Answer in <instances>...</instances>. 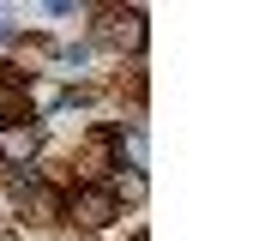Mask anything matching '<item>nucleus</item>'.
<instances>
[{
    "label": "nucleus",
    "instance_id": "5",
    "mask_svg": "<svg viewBox=\"0 0 259 241\" xmlns=\"http://www.w3.org/2000/svg\"><path fill=\"white\" fill-rule=\"evenodd\" d=\"M115 157H121V169H145V133L139 127H115Z\"/></svg>",
    "mask_w": 259,
    "mask_h": 241
},
{
    "label": "nucleus",
    "instance_id": "7",
    "mask_svg": "<svg viewBox=\"0 0 259 241\" xmlns=\"http://www.w3.org/2000/svg\"><path fill=\"white\" fill-rule=\"evenodd\" d=\"M109 193H115V199H139V193H145V175H133V169H121Z\"/></svg>",
    "mask_w": 259,
    "mask_h": 241
},
{
    "label": "nucleus",
    "instance_id": "1",
    "mask_svg": "<svg viewBox=\"0 0 259 241\" xmlns=\"http://www.w3.org/2000/svg\"><path fill=\"white\" fill-rule=\"evenodd\" d=\"M115 211H121V199L109 193V187H78L72 199H66V223H78V229H109L115 223Z\"/></svg>",
    "mask_w": 259,
    "mask_h": 241
},
{
    "label": "nucleus",
    "instance_id": "3",
    "mask_svg": "<svg viewBox=\"0 0 259 241\" xmlns=\"http://www.w3.org/2000/svg\"><path fill=\"white\" fill-rule=\"evenodd\" d=\"M103 43H109V49H145V12H139V6H133V12H109Z\"/></svg>",
    "mask_w": 259,
    "mask_h": 241
},
{
    "label": "nucleus",
    "instance_id": "2",
    "mask_svg": "<svg viewBox=\"0 0 259 241\" xmlns=\"http://www.w3.org/2000/svg\"><path fill=\"white\" fill-rule=\"evenodd\" d=\"M36 145H42V133H36L30 120H12V127H0V163H6V169H24V163L36 157Z\"/></svg>",
    "mask_w": 259,
    "mask_h": 241
},
{
    "label": "nucleus",
    "instance_id": "8",
    "mask_svg": "<svg viewBox=\"0 0 259 241\" xmlns=\"http://www.w3.org/2000/svg\"><path fill=\"white\" fill-rule=\"evenodd\" d=\"M139 241H145V235H139Z\"/></svg>",
    "mask_w": 259,
    "mask_h": 241
},
{
    "label": "nucleus",
    "instance_id": "4",
    "mask_svg": "<svg viewBox=\"0 0 259 241\" xmlns=\"http://www.w3.org/2000/svg\"><path fill=\"white\" fill-rule=\"evenodd\" d=\"M18 187H24V211H30V223H55V217L66 211V199H61V193H49L42 181H30V175H24Z\"/></svg>",
    "mask_w": 259,
    "mask_h": 241
},
{
    "label": "nucleus",
    "instance_id": "6",
    "mask_svg": "<svg viewBox=\"0 0 259 241\" xmlns=\"http://www.w3.org/2000/svg\"><path fill=\"white\" fill-rule=\"evenodd\" d=\"M30 120V85H0V127Z\"/></svg>",
    "mask_w": 259,
    "mask_h": 241
}]
</instances>
